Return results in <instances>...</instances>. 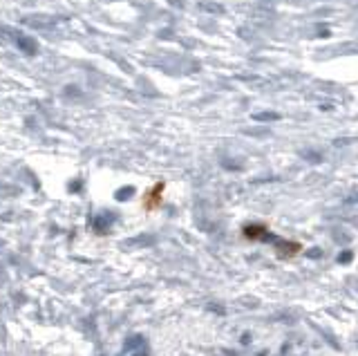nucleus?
Returning a JSON list of instances; mask_svg holds the SVG:
<instances>
[{"mask_svg":"<svg viewBox=\"0 0 358 356\" xmlns=\"http://www.w3.org/2000/svg\"><path fill=\"white\" fill-rule=\"evenodd\" d=\"M9 43L14 45L16 43V47L22 49L25 54H34L36 52V41H34L32 36H25V34H20V32H9Z\"/></svg>","mask_w":358,"mask_h":356,"instance_id":"1","label":"nucleus"},{"mask_svg":"<svg viewBox=\"0 0 358 356\" xmlns=\"http://www.w3.org/2000/svg\"><path fill=\"white\" fill-rule=\"evenodd\" d=\"M161 193H164V184H157L155 188L148 193V197H145V208H155L157 204H159Z\"/></svg>","mask_w":358,"mask_h":356,"instance_id":"3","label":"nucleus"},{"mask_svg":"<svg viewBox=\"0 0 358 356\" xmlns=\"http://www.w3.org/2000/svg\"><path fill=\"white\" fill-rule=\"evenodd\" d=\"M244 237L260 242V240H268L271 235H268V229L262 227V224H249V227H244Z\"/></svg>","mask_w":358,"mask_h":356,"instance_id":"2","label":"nucleus"}]
</instances>
